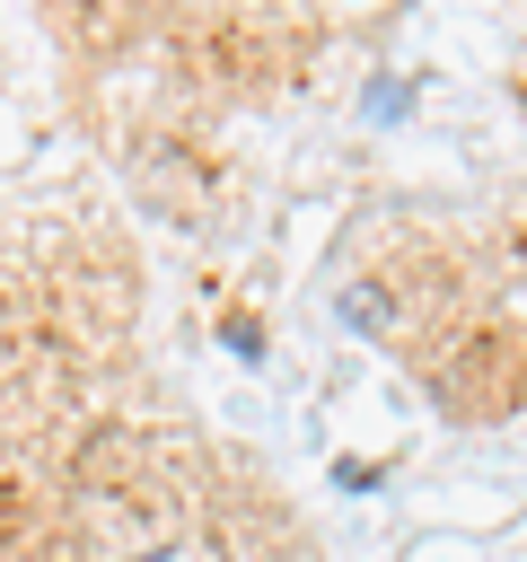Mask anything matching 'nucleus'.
<instances>
[{"label":"nucleus","mask_w":527,"mask_h":562,"mask_svg":"<svg viewBox=\"0 0 527 562\" xmlns=\"http://www.w3.org/2000/svg\"><path fill=\"white\" fill-rule=\"evenodd\" d=\"M220 334H228V342H237V351H246V360H255V351H264V325H255V316H228V325H220Z\"/></svg>","instance_id":"obj_1"},{"label":"nucleus","mask_w":527,"mask_h":562,"mask_svg":"<svg viewBox=\"0 0 527 562\" xmlns=\"http://www.w3.org/2000/svg\"><path fill=\"white\" fill-rule=\"evenodd\" d=\"M141 562H158V553H141Z\"/></svg>","instance_id":"obj_2"}]
</instances>
